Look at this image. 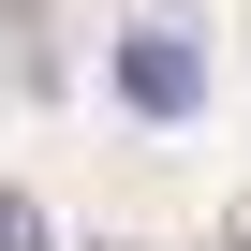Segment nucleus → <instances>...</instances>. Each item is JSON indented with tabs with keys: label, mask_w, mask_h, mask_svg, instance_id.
<instances>
[{
	"label": "nucleus",
	"mask_w": 251,
	"mask_h": 251,
	"mask_svg": "<svg viewBox=\"0 0 251 251\" xmlns=\"http://www.w3.org/2000/svg\"><path fill=\"white\" fill-rule=\"evenodd\" d=\"M118 103L133 118H192L207 103V45L192 30H118Z\"/></svg>",
	"instance_id": "f257e3e1"
},
{
	"label": "nucleus",
	"mask_w": 251,
	"mask_h": 251,
	"mask_svg": "<svg viewBox=\"0 0 251 251\" xmlns=\"http://www.w3.org/2000/svg\"><path fill=\"white\" fill-rule=\"evenodd\" d=\"M0 251H59V222H45V192H0Z\"/></svg>",
	"instance_id": "f03ea898"
}]
</instances>
